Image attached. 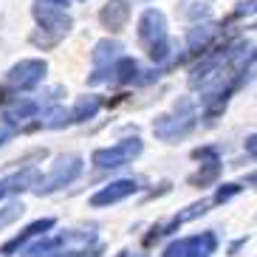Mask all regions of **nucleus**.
I'll return each instance as SVG.
<instances>
[{
  "label": "nucleus",
  "mask_w": 257,
  "mask_h": 257,
  "mask_svg": "<svg viewBox=\"0 0 257 257\" xmlns=\"http://www.w3.org/2000/svg\"><path fill=\"white\" fill-rule=\"evenodd\" d=\"M9 139H12V130H0V147H3Z\"/></svg>",
  "instance_id": "7c9ffc66"
},
{
  "label": "nucleus",
  "mask_w": 257,
  "mask_h": 257,
  "mask_svg": "<svg viewBox=\"0 0 257 257\" xmlns=\"http://www.w3.org/2000/svg\"><path fill=\"white\" fill-rule=\"evenodd\" d=\"M102 105H105V99L102 96H93V93H88V96H79L76 99V105L71 107V124H85V121L96 119V113L102 110Z\"/></svg>",
  "instance_id": "a211bd4d"
},
{
  "label": "nucleus",
  "mask_w": 257,
  "mask_h": 257,
  "mask_svg": "<svg viewBox=\"0 0 257 257\" xmlns=\"http://www.w3.org/2000/svg\"><path fill=\"white\" fill-rule=\"evenodd\" d=\"M218 40V26L212 23H195L187 31V57H201L206 54Z\"/></svg>",
  "instance_id": "4468645a"
},
{
  "label": "nucleus",
  "mask_w": 257,
  "mask_h": 257,
  "mask_svg": "<svg viewBox=\"0 0 257 257\" xmlns=\"http://www.w3.org/2000/svg\"><path fill=\"white\" fill-rule=\"evenodd\" d=\"M48 74L46 60H20L6 71V85L12 91H34Z\"/></svg>",
  "instance_id": "6e6552de"
},
{
  "label": "nucleus",
  "mask_w": 257,
  "mask_h": 257,
  "mask_svg": "<svg viewBox=\"0 0 257 257\" xmlns=\"http://www.w3.org/2000/svg\"><path fill=\"white\" fill-rule=\"evenodd\" d=\"M31 15L37 20V29L31 31L29 43L40 51H51L62 43V40L71 34L74 29V17L60 6H43V3H34Z\"/></svg>",
  "instance_id": "f257e3e1"
},
{
  "label": "nucleus",
  "mask_w": 257,
  "mask_h": 257,
  "mask_svg": "<svg viewBox=\"0 0 257 257\" xmlns=\"http://www.w3.org/2000/svg\"><path fill=\"white\" fill-rule=\"evenodd\" d=\"M257 136L254 133H249V139H246V153H249V159H254V153H257Z\"/></svg>",
  "instance_id": "bb28decb"
},
{
  "label": "nucleus",
  "mask_w": 257,
  "mask_h": 257,
  "mask_svg": "<svg viewBox=\"0 0 257 257\" xmlns=\"http://www.w3.org/2000/svg\"><path fill=\"white\" fill-rule=\"evenodd\" d=\"M139 192V181L136 178H116V181L105 184L102 189H96L91 195V206L93 209H105V206H113L119 204V201H124V198L136 195Z\"/></svg>",
  "instance_id": "9b49d317"
},
{
  "label": "nucleus",
  "mask_w": 257,
  "mask_h": 257,
  "mask_svg": "<svg viewBox=\"0 0 257 257\" xmlns=\"http://www.w3.org/2000/svg\"><path fill=\"white\" fill-rule=\"evenodd\" d=\"M195 127H198V110H195V102H192L189 96H181L178 102H175L173 113H161V116H156V121H153L156 139H159V142H167V144L187 139Z\"/></svg>",
  "instance_id": "7ed1b4c3"
},
{
  "label": "nucleus",
  "mask_w": 257,
  "mask_h": 257,
  "mask_svg": "<svg viewBox=\"0 0 257 257\" xmlns=\"http://www.w3.org/2000/svg\"><path fill=\"white\" fill-rule=\"evenodd\" d=\"M23 212H26V206L20 204V201L6 204L3 209H0V229H6V226H12L15 220H20V218H23Z\"/></svg>",
  "instance_id": "4be33fe9"
},
{
  "label": "nucleus",
  "mask_w": 257,
  "mask_h": 257,
  "mask_svg": "<svg viewBox=\"0 0 257 257\" xmlns=\"http://www.w3.org/2000/svg\"><path fill=\"white\" fill-rule=\"evenodd\" d=\"M12 93H15V91H12V88H9V85H0V107L6 105L9 99H12Z\"/></svg>",
  "instance_id": "cd10ccee"
},
{
  "label": "nucleus",
  "mask_w": 257,
  "mask_h": 257,
  "mask_svg": "<svg viewBox=\"0 0 257 257\" xmlns=\"http://www.w3.org/2000/svg\"><path fill=\"white\" fill-rule=\"evenodd\" d=\"M201 57H204V60L198 62L195 68L189 71V76H187V85L192 88V91L206 88L215 76H220L223 71H226V46L215 48V51H206V54H201Z\"/></svg>",
  "instance_id": "9d476101"
},
{
  "label": "nucleus",
  "mask_w": 257,
  "mask_h": 257,
  "mask_svg": "<svg viewBox=\"0 0 257 257\" xmlns=\"http://www.w3.org/2000/svg\"><path fill=\"white\" fill-rule=\"evenodd\" d=\"M54 226H57V220H54V218H40V220H34V223H29V226H26L20 234H15L12 240L3 243V246H0V254H17V251L23 249L29 240H34V237H40V234L51 232Z\"/></svg>",
  "instance_id": "2eb2a0df"
},
{
  "label": "nucleus",
  "mask_w": 257,
  "mask_h": 257,
  "mask_svg": "<svg viewBox=\"0 0 257 257\" xmlns=\"http://www.w3.org/2000/svg\"><path fill=\"white\" fill-rule=\"evenodd\" d=\"M209 206H212V201H195V204H189L187 209H181L173 220L161 223V237H164V234H173L175 229H181L184 223H189V220H195V218H201V215H206V212H209Z\"/></svg>",
  "instance_id": "6ab92c4d"
},
{
  "label": "nucleus",
  "mask_w": 257,
  "mask_h": 257,
  "mask_svg": "<svg viewBox=\"0 0 257 257\" xmlns=\"http://www.w3.org/2000/svg\"><path fill=\"white\" fill-rule=\"evenodd\" d=\"M124 46H121L119 40H99L96 46L91 51V74H88V85H102V82H110V76H113V65L116 60L121 57Z\"/></svg>",
  "instance_id": "0eeeda50"
},
{
  "label": "nucleus",
  "mask_w": 257,
  "mask_h": 257,
  "mask_svg": "<svg viewBox=\"0 0 257 257\" xmlns=\"http://www.w3.org/2000/svg\"><path fill=\"white\" fill-rule=\"evenodd\" d=\"M37 181H40V170L26 164L23 170L0 178V201H6L12 195H20V192H31V189L37 187Z\"/></svg>",
  "instance_id": "f8f14e48"
},
{
  "label": "nucleus",
  "mask_w": 257,
  "mask_h": 257,
  "mask_svg": "<svg viewBox=\"0 0 257 257\" xmlns=\"http://www.w3.org/2000/svg\"><path fill=\"white\" fill-rule=\"evenodd\" d=\"M144 153V142L139 136L133 139H121V142L110 144V147H99L93 150L91 164L96 170H119V167H127Z\"/></svg>",
  "instance_id": "423d86ee"
},
{
  "label": "nucleus",
  "mask_w": 257,
  "mask_h": 257,
  "mask_svg": "<svg viewBox=\"0 0 257 257\" xmlns=\"http://www.w3.org/2000/svg\"><path fill=\"white\" fill-rule=\"evenodd\" d=\"M246 240H249V237H240V240H234V243H232V249H229V254H237V249H240V246H246Z\"/></svg>",
  "instance_id": "c756f323"
},
{
  "label": "nucleus",
  "mask_w": 257,
  "mask_h": 257,
  "mask_svg": "<svg viewBox=\"0 0 257 257\" xmlns=\"http://www.w3.org/2000/svg\"><path fill=\"white\" fill-rule=\"evenodd\" d=\"M220 173H223L220 159H204V161H201V167H198V173H192L187 178V184H189V187H195V189L212 187V184H218Z\"/></svg>",
  "instance_id": "f3484780"
},
{
  "label": "nucleus",
  "mask_w": 257,
  "mask_h": 257,
  "mask_svg": "<svg viewBox=\"0 0 257 257\" xmlns=\"http://www.w3.org/2000/svg\"><path fill=\"white\" fill-rule=\"evenodd\" d=\"M71 124V113L65 110V107H48L46 113H43V119H37L34 124H31L29 130H34V127H46V130H62V127H68Z\"/></svg>",
  "instance_id": "412c9836"
},
{
  "label": "nucleus",
  "mask_w": 257,
  "mask_h": 257,
  "mask_svg": "<svg viewBox=\"0 0 257 257\" xmlns=\"http://www.w3.org/2000/svg\"><path fill=\"white\" fill-rule=\"evenodd\" d=\"M130 20V0H107L105 6L99 9V23L107 31H121Z\"/></svg>",
  "instance_id": "dca6fc26"
},
{
  "label": "nucleus",
  "mask_w": 257,
  "mask_h": 257,
  "mask_svg": "<svg viewBox=\"0 0 257 257\" xmlns=\"http://www.w3.org/2000/svg\"><path fill=\"white\" fill-rule=\"evenodd\" d=\"M40 113V105L34 102V99H9L6 105H3V121H6L9 127H23L29 119H34V116Z\"/></svg>",
  "instance_id": "ddd939ff"
},
{
  "label": "nucleus",
  "mask_w": 257,
  "mask_h": 257,
  "mask_svg": "<svg viewBox=\"0 0 257 257\" xmlns=\"http://www.w3.org/2000/svg\"><path fill=\"white\" fill-rule=\"evenodd\" d=\"M139 43L156 65H167L173 60V43L167 34V17L161 9H144L139 17Z\"/></svg>",
  "instance_id": "f03ea898"
},
{
  "label": "nucleus",
  "mask_w": 257,
  "mask_h": 257,
  "mask_svg": "<svg viewBox=\"0 0 257 257\" xmlns=\"http://www.w3.org/2000/svg\"><path fill=\"white\" fill-rule=\"evenodd\" d=\"M82 170H85V159L79 153H62V156H57L51 173H48L46 178L40 175L37 187L31 189V192H34V195H51V192H57V189H62V187H71V184L82 175Z\"/></svg>",
  "instance_id": "39448f33"
},
{
  "label": "nucleus",
  "mask_w": 257,
  "mask_h": 257,
  "mask_svg": "<svg viewBox=\"0 0 257 257\" xmlns=\"http://www.w3.org/2000/svg\"><path fill=\"white\" fill-rule=\"evenodd\" d=\"M218 251V234L215 232H201L192 237L173 240L164 249V257H212Z\"/></svg>",
  "instance_id": "1a4fd4ad"
},
{
  "label": "nucleus",
  "mask_w": 257,
  "mask_h": 257,
  "mask_svg": "<svg viewBox=\"0 0 257 257\" xmlns=\"http://www.w3.org/2000/svg\"><path fill=\"white\" fill-rule=\"evenodd\" d=\"M254 3H257V0H240V3H237V9L232 12V20H240V17H251V15H254Z\"/></svg>",
  "instance_id": "393cba45"
},
{
  "label": "nucleus",
  "mask_w": 257,
  "mask_h": 257,
  "mask_svg": "<svg viewBox=\"0 0 257 257\" xmlns=\"http://www.w3.org/2000/svg\"><path fill=\"white\" fill-rule=\"evenodd\" d=\"M116 257H144V254H139V251H130V249H124V251H119Z\"/></svg>",
  "instance_id": "2f4dec72"
},
{
  "label": "nucleus",
  "mask_w": 257,
  "mask_h": 257,
  "mask_svg": "<svg viewBox=\"0 0 257 257\" xmlns=\"http://www.w3.org/2000/svg\"><path fill=\"white\" fill-rule=\"evenodd\" d=\"M240 192H243V184H220V187L215 189L212 204H226V201H232V198L240 195Z\"/></svg>",
  "instance_id": "5701e85b"
},
{
  "label": "nucleus",
  "mask_w": 257,
  "mask_h": 257,
  "mask_svg": "<svg viewBox=\"0 0 257 257\" xmlns=\"http://www.w3.org/2000/svg\"><path fill=\"white\" fill-rule=\"evenodd\" d=\"M192 161H204V159H220V147L215 144H206V147H195V150L189 153Z\"/></svg>",
  "instance_id": "b1692460"
},
{
  "label": "nucleus",
  "mask_w": 257,
  "mask_h": 257,
  "mask_svg": "<svg viewBox=\"0 0 257 257\" xmlns=\"http://www.w3.org/2000/svg\"><path fill=\"white\" fill-rule=\"evenodd\" d=\"M37 3H43V6H60V9L68 6V0H37Z\"/></svg>",
  "instance_id": "c85d7f7f"
},
{
  "label": "nucleus",
  "mask_w": 257,
  "mask_h": 257,
  "mask_svg": "<svg viewBox=\"0 0 257 257\" xmlns=\"http://www.w3.org/2000/svg\"><path fill=\"white\" fill-rule=\"evenodd\" d=\"M82 3H85V0H82Z\"/></svg>",
  "instance_id": "473e14b6"
},
{
  "label": "nucleus",
  "mask_w": 257,
  "mask_h": 257,
  "mask_svg": "<svg viewBox=\"0 0 257 257\" xmlns=\"http://www.w3.org/2000/svg\"><path fill=\"white\" fill-rule=\"evenodd\" d=\"M139 76H142L139 62L133 60V57H124V54H121L119 60H116V65H113V76H110V82H116V85H133V82H139Z\"/></svg>",
  "instance_id": "aec40b11"
},
{
  "label": "nucleus",
  "mask_w": 257,
  "mask_h": 257,
  "mask_svg": "<svg viewBox=\"0 0 257 257\" xmlns=\"http://www.w3.org/2000/svg\"><path fill=\"white\" fill-rule=\"evenodd\" d=\"M96 243V232H62V234H40L37 243H26L23 249L17 251L20 257H57L68 249H79V246H93Z\"/></svg>",
  "instance_id": "20e7f679"
},
{
  "label": "nucleus",
  "mask_w": 257,
  "mask_h": 257,
  "mask_svg": "<svg viewBox=\"0 0 257 257\" xmlns=\"http://www.w3.org/2000/svg\"><path fill=\"white\" fill-rule=\"evenodd\" d=\"M187 15L192 17V20H206V17H209V6H201V9H189Z\"/></svg>",
  "instance_id": "a878e982"
}]
</instances>
